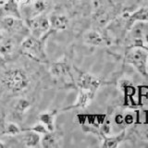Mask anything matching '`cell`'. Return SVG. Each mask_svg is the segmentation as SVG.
Listing matches in <instances>:
<instances>
[{
	"instance_id": "cell-16",
	"label": "cell",
	"mask_w": 148,
	"mask_h": 148,
	"mask_svg": "<svg viewBox=\"0 0 148 148\" xmlns=\"http://www.w3.org/2000/svg\"><path fill=\"white\" fill-rule=\"evenodd\" d=\"M86 39L89 43H92V44H99L101 41L100 36L97 34L96 32H89L86 36Z\"/></svg>"
},
{
	"instance_id": "cell-17",
	"label": "cell",
	"mask_w": 148,
	"mask_h": 148,
	"mask_svg": "<svg viewBox=\"0 0 148 148\" xmlns=\"http://www.w3.org/2000/svg\"><path fill=\"white\" fill-rule=\"evenodd\" d=\"M28 131H32V132H35L37 133H47L48 130L46 129V127H45V125L42 124H36L35 126H34L31 129H28Z\"/></svg>"
},
{
	"instance_id": "cell-9",
	"label": "cell",
	"mask_w": 148,
	"mask_h": 148,
	"mask_svg": "<svg viewBox=\"0 0 148 148\" xmlns=\"http://www.w3.org/2000/svg\"><path fill=\"white\" fill-rule=\"evenodd\" d=\"M50 71L52 73V75L55 77H61L67 75L68 68L65 64H61V63L54 64L50 68Z\"/></svg>"
},
{
	"instance_id": "cell-5",
	"label": "cell",
	"mask_w": 148,
	"mask_h": 148,
	"mask_svg": "<svg viewBox=\"0 0 148 148\" xmlns=\"http://www.w3.org/2000/svg\"><path fill=\"white\" fill-rule=\"evenodd\" d=\"M28 6L30 7L29 11H30V16L32 18L39 16L43 13L48 7V2L46 0H34L31 4Z\"/></svg>"
},
{
	"instance_id": "cell-13",
	"label": "cell",
	"mask_w": 148,
	"mask_h": 148,
	"mask_svg": "<svg viewBox=\"0 0 148 148\" xmlns=\"http://www.w3.org/2000/svg\"><path fill=\"white\" fill-rule=\"evenodd\" d=\"M29 108H30V103H29V102H28L27 100H24V99H21L17 103L16 112L18 114H23Z\"/></svg>"
},
{
	"instance_id": "cell-10",
	"label": "cell",
	"mask_w": 148,
	"mask_h": 148,
	"mask_svg": "<svg viewBox=\"0 0 148 148\" xmlns=\"http://www.w3.org/2000/svg\"><path fill=\"white\" fill-rule=\"evenodd\" d=\"M40 120L43 122L45 126L46 129L48 130L49 132H52L54 130V114L53 113H44L41 114L39 116Z\"/></svg>"
},
{
	"instance_id": "cell-14",
	"label": "cell",
	"mask_w": 148,
	"mask_h": 148,
	"mask_svg": "<svg viewBox=\"0 0 148 148\" xmlns=\"http://www.w3.org/2000/svg\"><path fill=\"white\" fill-rule=\"evenodd\" d=\"M135 20H148V9L147 8H142L135 14L132 16V21Z\"/></svg>"
},
{
	"instance_id": "cell-6",
	"label": "cell",
	"mask_w": 148,
	"mask_h": 148,
	"mask_svg": "<svg viewBox=\"0 0 148 148\" xmlns=\"http://www.w3.org/2000/svg\"><path fill=\"white\" fill-rule=\"evenodd\" d=\"M50 26L55 30H66L69 25V20L64 15H55L49 18Z\"/></svg>"
},
{
	"instance_id": "cell-20",
	"label": "cell",
	"mask_w": 148,
	"mask_h": 148,
	"mask_svg": "<svg viewBox=\"0 0 148 148\" xmlns=\"http://www.w3.org/2000/svg\"><path fill=\"white\" fill-rule=\"evenodd\" d=\"M7 1H8V0H0V6H3V5Z\"/></svg>"
},
{
	"instance_id": "cell-19",
	"label": "cell",
	"mask_w": 148,
	"mask_h": 148,
	"mask_svg": "<svg viewBox=\"0 0 148 148\" xmlns=\"http://www.w3.org/2000/svg\"><path fill=\"white\" fill-rule=\"evenodd\" d=\"M4 62H5L4 58L1 57V56H0V66H1V65H3V64H4Z\"/></svg>"
},
{
	"instance_id": "cell-7",
	"label": "cell",
	"mask_w": 148,
	"mask_h": 148,
	"mask_svg": "<svg viewBox=\"0 0 148 148\" xmlns=\"http://www.w3.org/2000/svg\"><path fill=\"white\" fill-rule=\"evenodd\" d=\"M4 11L7 13L8 16H12L18 18H21V12L18 9V4L16 0H8L3 5Z\"/></svg>"
},
{
	"instance_id": "cell-1",
	"label": "cell",
	"mask_w": 148,
	"mask_h": 148,
	"mask_svg": "<svg viewBox=\"0 0 148 148\" xmlns=\"http://www.w3.org/2000/svg\"><path fill=\"white\" fill-rule=\"evenodd\" d=\"M1 83L7 90L12 92H20L30 83L27 73L21 69H13L6 71L1 78Z\"/></svg>"
},
{
	"instance_id": "cell-15",
	"label": "cell",
	"mask_w": 148,
	"mask_h": 148,
	"mask_svg": "<svg viewBox=\"0 0 148 148\" xmlns=\"http://www.w3.org/2000/svg\"><path fill=\"white\" fill-rule=\"evenodd\" d=\"M20 132H21V130L18 129V127L16 124H14V123L8 124L7 129H6V133L10 134V135H15V134L20 133Z\"/></svg>"
},
{
	"instance_id": "cell-12",
	"label": "cell",
	"mask_w": 148,
	"mask_h": 148,
	"mask_svg": "<svg viewBox=\"0 0 148 148\" xmlns=\"http://www.w3.org/2000/svg\"><path fill=\"white\" fill-rule=\"evenodd\" d=\"M56 136L53 133H45V137L42 141V145L43 147H53L56 143Z\"/></svg>"
},
{
	"instance_id": "cell-3",
	"label": "cell",
	"mask_w": 148,
	"mask_h": 148,
	"mask_svg": "<svg viewBox=\"0 0 148 148\" xmlns=\"http://www.w3.org/2000/svg\"><path fill=\"white\" fill-rule=\"evenodd\" d=\"M22 49L31 57L37 59H45V56L43 49V44L34 37H28L21 44Z\"/></svg>"
},
{
	"instance_id": "cell-11",
	"label": "cell",
	"mask_w": 148,
	"mask_h": 148,
	"mask_svg": "<svg viewBox=\"0 0 148 148\" xmlns=\"http://www.w3.org/2000/svg\"><path fill=\"white\" fill-rule=\"evenodd\" d=\"M14 49V44L12 41L7 40V41H0V53L1 54H10Z\"/></svg>"
},
{
	"instance_id": "cell-8",
	"label": "cell",
	"mask_w": 148,
	"mask_h": 148,
	"mask_svg": "<svg viewBox=\"0 0 148 148\" xmlns=\"http://www.w3.org/2000/svg\"><path fill=\"white\" fill-rule=\"evenodd\" d=\"M40 141V136L37 132H28L22 136V142L28 147H34L38 145Z\"/></svg>"
},
{
	"instance_id": "cell-2",
	"label": "cell",
	"mask_w": 148,
	"mask_h": 148,
	"mask_svg": "<svg viewBox=\"0 0 148 148\" xmlns=\"http://www.w3.org/2000/svg\"><path fill=\"white\" fill-rule=\"evenodd\" d=\"M27 24L31 29L34 38L39 39L45 32H46L50 28L49 20L45 16H36L27 21Z\"/></svg>"
},
{
	"instance_id": "cell-21",
	"label": "cell",
	"mask_w": 148,
	"mask_h": 148,
	"mask_svg": "<svg viewBox=\"0 0 148 148\" xmlns=\"http://www.w3.org/2000/svg\"><path fill=\"white\" fill-rule=\"evenodd\" d=\"M2 40H3V34H2L1 31H0V41H2Z\"/></svg>"
},
{
	"instance_id": "cell-22",
	"label": "cell",
	"mask_w": 148,
	"mask_h": 148,
	"mask_svg": "<svg viewBox=\"0 0 148 148\" xmlns=\"http://www.w3.org/2000/svg\"><path fill=\"white\" fill-rule=\"evenodd\" d=\"M5 145H3V143H0V148H2V147H4Z\"/></svg>"
},
{
	"instance_id": "cell-4",
	"label": "cell",
	"mask_w": 148,
	"mask_h": 148,
	"mask_svg": "<svg viewBox=\"0 0 148 148\" xmlns=\"http://www.w3.org/2000/svg\"><path fill=\"white\" fill-rule=\"evenodd\" d=\"M1 24L8 32H18L23 28V22L20 18L12 16L4 17L1 20Z\"/></svg>"
},
{
	"instance_id": "cell-18",
	"label": "cell",
	"mask_w": 148,
	"mask_h": 148,
	"mask_svg": "<svg viewBox=\"0 0 148 148\" xmlns=\"http://www.w3.org/2000/svg\"><path fill=\"white\" fill-rule=\"evenodd\" d=\"M18 5H29L31 4L34 0H16Z\"/></svg>"
}]
</instances>
